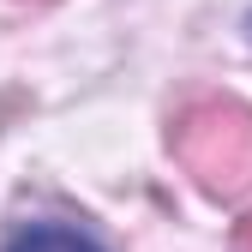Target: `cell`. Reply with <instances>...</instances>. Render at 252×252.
I'll return each mask as SVG.
<instances>
[{
  "label": "cell",
  "instance_id": "obj_2",
  "mask_svg": "<svg viewBox=\"0 0 252 252\" xmlns=\"http://www.w3.org/2000/svg\"><path fill=\"white\" fill-rule=\"evenodd\" d=\"M6 252H102L90 234H78V228H54V222H36V228H24V234H12L6 240Z\"/></svg>",
  "mask_w": 252,
  "mask_h": 252
},
{
  "label": "cell",
  "instance_id": "obj_1",
  "mask_svg": "<svg viewBox=\"0 0 252 252\" xmlns=\"http://www.w3.org/2000/svg\"><path fill=\"white\" fill-rule=\"evenodd\" d=\"M168 144L180 168L198 180V192H210L216 204L252 198V108L246 102H228V96L192 102L168 126Z\"/></svg>",
  "mask_w": 252,
  "mask_h": 252
},
{
  "label": "cell",
  "instance_id": "obj_3",
  "mask_svg": "<svg viewBox=\"0 0 252 252\" xmlns=\"http://www.w3.org/2000/svg\"><path fill=\"white\" fill-rule=\"evenodd\" d=\"M234 252H252V222H240V228H234Z\"/></svg>",
  "mask_w": 252,
  "mask_h": 252
}]
</instances>
